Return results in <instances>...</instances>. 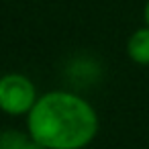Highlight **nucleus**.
Returning a JSON list of instances; mask_svg holds the SVG:
<instances>
[{
	"label": "nucleus",
	"mask_w": 149,
	"mask_h": 149,
	"mask_svg": "<svg viewBox=\"0 0 149 149\" xmlns=\"http://www.w3.org/2000/svg\"><path fill=\"white\" fill-rule=\"evenodd\" d=\"M27 131L47 149H84L98 133V114L82 96L53 90L37 98Z\"/></svg>",
	"instance_id": "f257e3e1"
},
{
	"label": "nucleus",
	"mask_w": 149,
	"mask_h": 149,
	"mask_svg": "<svg viewBox=\"0 0 149 149\" xmlns=\"http://www.w3.org/2000/svg\"><path fill=\"white\" fill-rule=\"evenodd\" d=\"M37 88L25 74H4L0 78V110L21 116L29 114L37 102Z\"/></svg>",
	"instance_id": "f03ea898"
},
{
	"label": "nucleus",
	"mask_w": 149,
	"mask_h": 149,
	"mask_svg": "<svg viewBox=\"0 0 149 149\" xmlns=\"http://www.w3.org/2000/svg\"><path fill=\"white\" fill-rule=\"evenodd\" d=\"M0 149H47V147H43L31 133L4 129L0 131Z\"/></svg>",
	"instance_id": "7ed1b4c3"
},
{
	"label": "nucleus",
	"mask_w": 149,
	"mask_h": 149,
	"mask_svg": "<svg viewBox=\"0 0 149 149\" xmlns=\"http://www.w3.org/2000/svg\"><path fill=\"white\" fill-rule=\"evenodd\" d=\"M127 53L135 63L149 65V27L137 29L127 43Z\"/></svg>",
	"instance_id": "20e7f679"
},
{
	"label": "nucleus",
	"mask_w": 149,
	"mask_h": 149,
	"mask_svg": "<svg viewBox=\"0 0 149 149\" xmlns=\"http://www.w3.org/2000/svg\"><path fill=\"white\" fill-rule=\"evenodd\" d=\"M143 17H145V25L149 27V0H147V4H145V10H143Z\"/></svg>",
	"instance_id": "39448f33"
}]
</instances>
